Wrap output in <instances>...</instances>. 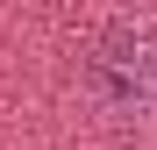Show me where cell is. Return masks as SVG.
<instances>
[{
    "mask_svg": "<svg viewBox=\"0 0 157 150\" xmlns=\"http://www.w3.org/2000/svg\"><path fill=\"white\" fill-rule=\"evenodd\" d=\"M86 93L121 121H157V29L107 21L86 43Z\"/></svg>",
    "mask_w": 157,
    "mask_h": 150,
    "instance_id": "1",
    "label": "cell"
}]
</instances>
